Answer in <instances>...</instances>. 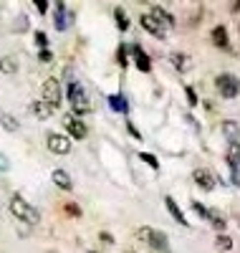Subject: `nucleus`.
<instances>
[{
	"label": "nucleus",
	"mask_w": 240,
	"mask_h": 253,
	"mask_svg": "<svg viewBox=\"0 0 240 253\" xmlns=\"http://www.w3.org/2000/svg\"><path fill=\"white\" fill-rule=\"evenodd\" d=\"M8 208H10V213H13L20 223H28V225L40 223V213H38V210H36L31 203H26L20 195H13L10 203H8Z\"/></svg>",
	"instance_id": "1"
},
{
	"label": "nucleus",
	"mask_w": 240,
	"mask_h": 253,
	"mask_svg": "<svg viewBox=\"0 0 240 253\" xmlns=\"http://www.w3.org/2000/svg\"><path fill=\"white\" fill-rule=\"evenodd\" d=\"M69 101H71V109H74V117H83L91 112V101H89V94L81 86L79 81H71L69 84Z\"/></svg>",
	"instance_id": "2"
},
{
	"label": "nucleus",
	"mask_w": 240,
	"mask_h": 253,
	"mask_svg": "<svg viewBox=\"0 0 240 253\" xmlns=\"http://www.w3.org/2000/svg\"><path fill=\"white\" fill-rule=\"evenodd\" d=\"M137 238L144 241L149 246L152 253H169V241L162 230H155V228H139L137 230Z\"/></svg>",
	"instance_id": "3"
},
{
	"label": "nucleus",
	"mask_w": 240,
	"mask_h": 253,
	"mask_svg": "<svg viewBox=\"0 0 240 253\" xmlns=\"http://www.w3.org/2000/svg\"><path fill=\"white\" fill-rule=\"evenodd\" d=\"M43 101H46L53 112L61 107V84H58V79L51 76V79L43 81Z\"/></svg>",
	"instance_id": "4"
},
{
	"label": "nucleus",
	"mask_w": 240,
	"mask_h": 253,
	"mask_svg": "<svg viewBox=\"0 0 240 253\" xmlns=\"http://www.w3.org/2000/svg\"><path fill=\"white\" fill-rule=\"evenodd\" d=\"M215 86H217V91H220V96H225V99H233V96L240 94V84L230 74H220V76H217L215 79Z\"/></svg>",
	"instance_id": "5"
},
{
	"label": "nucleus",
	"mask_w": 240,
	"mask_h": 253,
	"mask_svg": "<svg viewBox=\"0 0 240 253\" xmlns=\"http://www.w3.org/2000/svg\"><path fill=\"white\" fill-rule=\"evenodd\" d=\"M46 144H48V150H51L53 155H69V152H71V139H69L66 134L51 132L48 139H46Z\"/></svg>",
	"instance_id": "6"
},
{
	"label": "nucleus",
	"mask_w": 240,
	"mask_h": 253,
	"mask_svg": "<svg viewBox=\"0 0 240 253\" xmlns=\"http://www.w3.org/2000/svg\"><path fill=\"white\" fill-rule=\"evenodd\" d=\"M63 126H66V132H69L74 139H83L86 132H89V129H86V124H83L79 117H74V114H66V117H63Z\"/></svg>",
	"instance_id": "7"
},
{
	"label": "nucleus",
	"mask_w": 240,
	"mask_h": 253,
	"mask_svg": "<svg viewBox=\"0 0 240 253\" xmlns=\"http://www.w3.org/2000/svg\"><path fill=\"white\" fill-rule=\"evenodd\" d=\"M192 180L198 182V187L205 190V193H210V190L215 187V175H212V170H207V167H198V170L192 172Z\"/></svg>",
	"instance_id": "8"
},
{
	"label": "nucleus",
	"mask_w": 240,
	"mask_h": 253,
	"mask_svg": "<svg viewBox=\"0 0 240 253\" xmlns=\"http://www.w3.org/2000/svg\"><path fill=\"white\" fill-rule=\"evenodd\" d=\"M132 53H134V63H137V69H139L142 74H149V71H152V61H149V56L144 53V48H142L139 43H134V46H132Z\"/></svg>",
	"instance_id": "9"
},
{
	"label": "nucleus",
	"mask_w": 240,
	"mask_h": 253,
	"mask_svg": "<svg viewBox=\"0 0 240 253\" xmlns=\"http://www.w3.org/2000/svg\"><path fill=\"white\" fill-rule=\"evenodd\" d=\"M53 10H56V15H53V26H56V31H66L69 28V13H66V5L58 3L53 5Z\"/></svg>",
	"instance_id": "10"
},
{
	"label": "nucleus",
	"mask_w": 240,
	"mask_h": 253,
	"mask_svg": "<svg viewBox=\"0 0 240 253\" xmlns=\"http://www.w3.org/2000/svg\"><path fill=\"white\" fill-rule=\"evenodd\" d=\"M139 20H142V28H144L147 33H152V36H157V38H164V28H162V26H160L157 20H155V18L149 15V13H147V15H142Z\"/></svg>",
	"instance_id": "11"
},
{
	"label": "nucleus",
	"mask_w": 240,
	"mask_h": 253,
	"mask_svg": "<svg viewBox=\"0 0 240 253\" xmlns=\"http://www.w3.org/2000/svg\"><path fill=\"white\" fill-rule=\"evenodd\" d=\"M164 205H167V210H169V215H172L174 220H177L180 225H190V223H187V218H185V213H182L180 205H177V200H174L172 195H167V198H164Z\"/></svg>",
	"instance_id": "12"
},
{
	"label": "nucleus",
	"mask_w": 240,
	"mask_h": 253,
	"mask_svg": "<svg viewBox=\"0 0 240 253\" xmlns=\"http://www.w3.org/2000/svg\"><path fill=\"white\" fill-rule=\"evenodd\" d=\"M149 15L157 20V23L162 26V28H169V26H174V18L164 10V8H160V5H152V10H149Z\"/></svg>",
	"instance_id": "13"
},
{
	"label": "nucleus",
	"mask_w": 240,
	"mask_h": 253,
	"mask_svg": "<svg viewBox=\"0 0 240 253\" xmlns=\"http://www.w3.org/2000/svg\"><path fill=\"white\" fill-rule=\"evenodd\" d=\"M169 61H172V66L177 69L180 74H187V71L192 69V58H190L187 53H172Z\"/></svg>",
	"instance_id": "14"
},
{
	"label": "nucleus",
	"mask_w": 240,
	"mask_h": 253,
	"mask_svg": "<svg viewBox=\"0 0 240 253\" xmlns=\"http://www.w3.org/2000/svg\"><path fill=\"white\" fill-rule=\"evenodd\" d=\"M51 180H53V182H56V187H61V190H71V187H74L71 175H69L66 170H53Z\"/></svg>",
	"instance_id": "15"
},
{
	"label": "nucleus",
	"mask_w": 240,
	"mask_h": 253,
	"mask_svg": "<svg viewBox=\"0 0 240 253\" xmlns=\"http://www.w3.org/2000/svg\"><path fill=\"white\" fill-rule=\"evenodd\" d=\"M210 38H212V43H215L217 48H228V31H225V26H217V28H212Z\"/></svg>",
	"instance_id": "16"
},
{
	"label": "nucleus",
	"mask_w": 240,
	"mask_h": 253,
	"mask_svg": "<svg viewBox=\"0 0 240 253\" xmlns=\"http://www.w3.org/2000/svg\"><path fill=\"white\" fill-rule=\"evenodd\" d=\"M31 112H33L38 119H48V117L53 114V109H51L43 99H38V101H33V104H31Z\"/></svg>",
	"instance_id": "17"
},
{
	"label": "nucleus",
	"mask_w": 240,
	"mask_h": 253,
	"mask_svg": "<svg viewBox=\"0 0 240 253\" xmlns=\"http://www.w3.org/2000/svg\"><path fill=\"white\" fill-rule=\"evenodd\" d=\"M207 220H210V223H212V228L217 230V236H223V233H225V225H228V223H225V218H223L220 213L210 210V213H207Z\"/></svg>",
	"instance_id": "18"
},
{
	"label": "nucleus",
	"mask_w": 240,
	"mask_h": 253,
	"mask_svg": "<svg viewBox=\"0 0 240 253\" xmlns=\"http://www.w3.org/2000/svg\"><path fill=\"white\" fill-rule=\"evenodd\" d=\"M223 132H225V137L230 139V142H238V134H240V126L235 124V122H223Z\"/></svg>",
	"instance_id": "19"
},
{
	"label": "nucleus",
	"mask_w": 240,
	"mask_h": 253,
	"mask_svg": "<svg viewBox=\"0 0 240 253\" xmlns=\"http://www.w3.org/2000/svg\"><path fill=\"white\" fill-rule=\"evenodd\" d=\"M109 107H112L114 112H124V114H126V109H129V107H126V99H124L121 94L109 96Z\"/></svg>",
	"instance_id": "20"
},
{
	"label": "nucleus",
	"mask_w": 240,
	"mask_h": 253,
	"mask_svg": "<svg viewBox=\"0 0 240 253\" xmlns=\"http://www.w3.org/2000/svg\"><path fill=\"white\" fill-rule=\"evenodd\" d=\"M215 251H220V253H228V251H233V238L230 236H217L215 238Z\"/></svg>",
	"instance_id": "21"
},
{
	"label": "nucleus",
	"mask_w": 240,
	"mask_h": 253,
	"mask_svg": "<svg viewBox=\"0 0 240 253\" xmlns=\"http://www.w3.org/2000/svg\"><path fill=\"white\" fill-rule=\"evenodd\" d=\"M0 122H3V129H5V132H18V122H15V117H10V114H0Z\"/></svg>",
	"instance_id": "22"
},
{
	"label": "nucleus",
	"mask_w": 240,
	"mask_h": 253,
	"mask_svg": "<svg viewBox=\"0 0 240 253\" xmlns=\"http://www.w3.org/2000/svg\"><path fill=\"white\" fill-rule=\"evenodd\" d=\"M114 18H117L119 31H129V20H126V13H124L121 8H117V10H114Z\"/></svg>",
	"instance_id": "23"
},
{
	"label": "nucleus",
	"mask_w": 240,
	"mask_h": 253,
	"mask_svg": "<svg viewBox=\"0 0 240 253\" xmlns=\"http://www.w3.org/2000/svg\"><path fill=\"white\" fill-rule=\"evenodd\" d=\"M15 61L13 58H0V71H3V74H15Z\"/></svg>",
	"instance_id": "24"
},
{
	"label": "nucleus",
	"mask_w": 240,
	"mask_h": 253,
	"mask_svg": "<svg viewBox=\"0 0 240 253\" xmlns=\"http://www.w3.org/2000/svg\"><path fill=\"white\" fill-rule=\"evenodd\" d=\"M139 157L152 167V170H160V162H157V157H155V155H149V152H139Z\"/></svg>",
	"instance_id": "25"
},
{
	"label": "nucleus",
	"mask_w": 240,
	"mask_h": 253,
	"mask_svg": "<svg viewBox=\"0 0 240 253\" xmlns=\"http://www.w3.org/2000/svg\"><path fill=\"white\" fill-rule=\"evenodd\" d=\"M190 208H192V210H195V213H198L200 218H207V213H210V210H207L202 203H198V200H192V203H190Z\"/></svg>",
	"instance_id": "26"
},
{
	"label": "nucleus",
	"mask_w": 240,
	"mask_h": 253,
	"mask_svg": "<svg viewBox=\"0 0 240 253\" xmlns=\"http://www.w3.org/2000/svg\"><path fill=\"white\" fill-rule=\"evenodd\" d=\"M36 43L40 46V51H43V48H48V36L43 33V31H36Z\"/></svg>",
	"instance_id": "27"
},
{
	"label": "nucleus",
	"mask_w": 240,
	"mask_h": 253,
	"mask_svg": "<svg viewBox=\"0 0 240 253\" xmlns=\"http://www.w3.org/2000/svg\"><path fill=\"white\" fill-rule=\"evenodd\" d=\"M38 61H40V63H51V61H53V53H51L48 48H43V51H38Z\"/></svg>",
	"instance_id": "28"
},
{
	"label": "nucleus",
	"mask_w": 240,
	"mask_h": 253,
	"mask_svg": "<svg viewBox=\"0 0 240 253\" xmlns=\"http://www.w3.org/2000/svg\"><path fill=\"white\" fill-rule=\"evenodd\" d=\"M228 157H233V160L240 162V142H230V155Z\"/></svg>",
	"instance_id": "29"
},
{
	"label": "nucleus",
	"mask_w": 240,
	"mask_h": 253,
	"mask_svg": "<svg viewBox=\"0 0 240 253\" xmlns=\"http://www.w3.org/2000/svg\"><path fill=\"white\" fill-rule=\"evenodd\" d=\"M117 61H119V66H121V69L126 66V46H119V51H117Z\"/></svg>",
	"instance_id": "30"
},
{
	"label": "nucleus",
	"mask_w": 240,
	"mask_h": 253,
	"mask_svg": "<svg viewBox=\"0 0 240 253\" xmlns=\"http://www.w3.org/2000/svg\"><path fill=\"white\" fill-rule=\"evenodd\" d=\"M185 94H187L190 107H195V104H198V94H195V89H192V86H185Z\"/></svg>",
	"instance_id": "31"
},
{
	"label": "nucleus",
	"mask_w": 240,
	"mask_h": 253,
	"mask_svg": "<svg viewBox=\"0 0 240 253\" xmlns=\"http://www.w3.org/2000/svg\"><path fill=\"white\" fill-rule=\"evenodd\" d=\"M66 213L79 218V215H81V208H79V205H74V203H69V205H66Z\"/></svg>",
	"instance_id": "32"
},
{
	"label": "nucleus",
	"mask_w": 240,
	"mask_h": 253,
	"mask_svg": "<svg viewBox=\"0 0 240 253\" xmlns=\"http://www.w3.org/2000/svg\"><path fill=\"white\" fill-rule=\"evenodd\" d=\"M5 170H10V162L5 155H0V172H5Z\"/></svg>",
	"instance_id": "33"
},
{
	"label": "nucleus",
	"mask_w": 240,
	"mask_h": 253,
	"mask_svg": "<svg viewBox=\"0 0 240 253\" xmlns=\"http://www.w3.org/2000/svg\"><path fill=\"white\" fill-rule=\"evenodd\" d=\"M36 8H38V13H46L48 10V3H46V0H36Z\"/></svg>",
	"instance_id": "34"
},
{
	"label": "nucleus",
	"mask_w": 240,
	"mask_h": 253,
	"mask_svg": "<svg viewBox=\"0 0 240 253\" xmlns=\"http://www.w3.org/2000/svg\"><path fill=\"white\" fill-rule=\"evenodd\" d=\"M99 238H101V241H104L106 246H112V243H114V238H112V236H109V233H101Z\"/></svg>",
	"instance_id": "35"
},
{
	"label": "nucleus",
	"mask_w": 240,
	"mask_h": 253,
	"mask_svg": "<svg viewBox=\"0 0 240 253\" xmlns=\"http://www.w3.org/2000/svg\"><path fill=\"white\" fill-rule=\"evenodd\" d=\"M126 129H129V134H134V137H137V139H139V137H142V134H139V132H137V129H134V124H132V122H129V124H126Z\"/></svg>",
	"instance_id": "36"
},
{
	"label": "nucleus",
	"mask_w": 240,
	"mask_h": 253,
	"mask_svg": "<svg viewBox=\"0 0 240 253\" xmlns=\"http://www.w3.org/2000/svg\"><path fill=\"white\" fill-rule=\"evenodd\" d=\"M126 253H134V251H126Z\"/></svg>",
	"instance_id": "37"
},
{
	"label": "nucleus",
	"mask_w": 240,
	"mask_h": 253,
	"mask_svg": "<svg viewBox=\"0 0 240 253\" xmlns=\"http://www.w3.org/2000/svg\"><path fill=\"white\" fill-rule=\"evenodd\" d=\"M89 253H94V251H89Z\"/></svg>",
	"instance_id": "38"
}]
</instances>
